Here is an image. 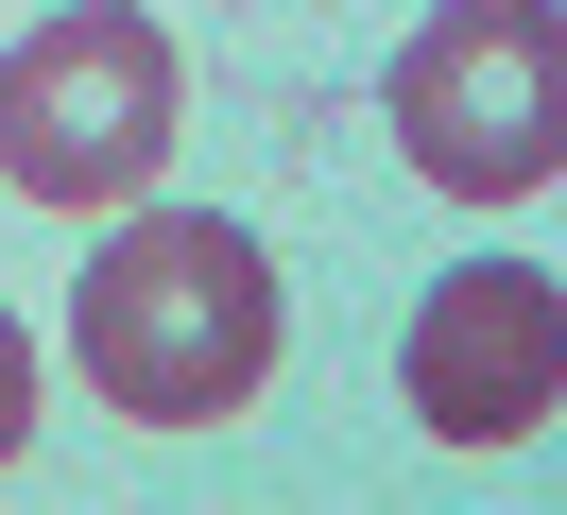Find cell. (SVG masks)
Wrapping results in <instances>:
<instances>
[{
  "mask_svg": "<svg viewBox=\"0 0 567 515\" xmlns=\"http://www.w3.org/2000/svg\"><path fill=\"white\" fill-rule=\"evenodd\" d=\"M276 327L292 309H276L258 224H224V206H104V258L70 292V343H86V395L121 430H224V412H258Z\"/></svg>",
  "mask_w": 567,
  "mask_h": 515,
  "instance_id": "1",
  "label": "cell"
},
{
  "mask_svg": "<svg viewBox=\"0 0 567 515\" xmlns=\"http://www.w3.org/2000/svg\"><path fill=\"white\" fill-rule=\"evenodd\" d=\"M173 121H189V69L138 0H52L18 52H0V189L18 206H138L173 172Z\"/></svg>",
  "mask_w": 567,
  "mask_h": 515,
  "instance_id": "2",
  "label": "cell"
},
{
  "mask_svg": "<svg viewBox=\"0 0 567 515\" xmlns=\"http://www.w3.org/2000/svg\"><path fill=\"white\" fill-rule=\"evenodd\" d=\"M395 155L447 206H516L567 155V18L550 0H447L395 52Z\"/></svg>",
  "mask_w": 567,
  "mask_h": 515,
  "instance_id": "3",
  "label": "cell"
},
{
  "mask_svg": "<svg viewBox=\"0 0 567 515\" xmlns=\"http://www.w3.org/2000/svg\"><path fill=\"white\" fill-rule=\"evenodd\" d=\"M550 395H567V292L533 258H464V275H430V309H413V412L447 446H533L550 430Z\"/></svg>",
  "mask_w": 567,
  "mask_h": 515,
  "instance_id": "4",
  "label": "cell"
},
{
  "mask_svg": "<svg viewBox=\"0 0 567 515\" xmlns=\"http://www.w3.org/2000/svg\"><path fill=\"white\" fill-rule=\"evenodd\" d=\"M35 446V343H18V309H0V464Z\"/></svg>",
  "mask_w": 567,
  "mask_h": 515,
  "instance_id": "5",
  "label": "cell"
}]
</instances>
